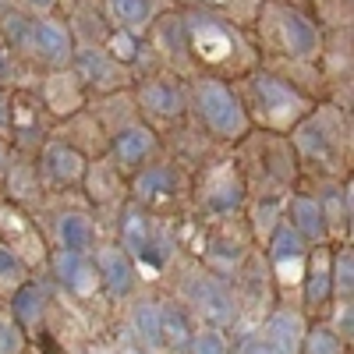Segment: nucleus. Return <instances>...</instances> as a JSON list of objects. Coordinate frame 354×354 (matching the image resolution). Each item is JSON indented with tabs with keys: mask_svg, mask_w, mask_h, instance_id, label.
Returning a JSON list of instances; mask_svg holds the SVG:
<instances>
[{
	"mask_svg": "<svg viewBox=\"0 0 354 354\" xmlns=\"http://www.w3.org/2000/svg\"><path fill=\"white\" fill-rule=\"evenodd\" d=\"M188 106L198 113V121L205 128H209L213 135H220V138H227V142L245 138L248 128H252L248 106L220 78H195L188 85Z\"/></svg>",
	"mask_w": 354,
	"mask_h": 354,
	"instance_id": "nucleus-1",
	"label": "nucleus"
},
{
	"mask_svg": "<svg viewBox=\"0 0 354 354\" xmlns=\"http://www.w3.org/2000/svg\"><path fill=\"white\" fill-rule=\"evenodd\" d=\"M252 93H255V103L262 106V117L270 124H290V121H301L305 113V96L294 88L290 82L270 75V71H259L252 75Z\"/></svg>",
	"mask_w": 354,
	"mask_h": 354,
	"instance_id": "nucleus-2",
	"label": "nucleus"
},
{
	"mask_svg": "<svg viewBox=\"0 0 354 354\" xmlns=\"http://www.w3.org/2000/svg\"><path fill=\"white\" fill-rule=\"evenodd\" d=\"M266 21L277 28L280 46L298 57V61H308V57L319 53V28L308 15H301L298 8H287V4H266Z\"/></svg>",
	"mask_w": 354,
	"mask_h": 354,
	"instance_id": "nucleus-3",
	"label": "nucleus"
},
{
	"mask_svg": "<svg viewBox=\"0 0 354 354\" xmlns=\"http://www.w3.org/2000/svg\"><path fill=\"white\" fill-rule=\"evenodd\" d=\"M25 46L32 50L39 61L53 64V68H68L71 57H75V36L64 21L57 18H36L28 25V36H25Z\"/></svg>",
	"mask_w": 354,
	"mask_h": 354,
	"instance_id": "nucleus-4",
	"label": "nucleus"
},
{
	"mask_svg": "<svg viewBox=\"0 0 354 354\" xmlns=\"http://www.w3.org/2000/svg\"><path fill=\"white\" fill-rule=\"evenodd\" d=\"M156 145L160 142H156V131L149 124H128L113 138V160L121 167H128V170H138V167L149 163V156L156 153Z\"/></svg>",
	"mask_w": 354,
	"mask_h": 354,
	"instance_id": "nucleus-5",
	"label": "nucleus"
},
{
	"mask_svg": "<svg viewBox=\"0 0 354 354\" xmlns=\"http://www.w3.org/2000/svg\"><path fill=\"white\" fill-rule=\"evenodd\" d=\"M43 170L53 177L57 185H75V181H82V174H85V160H82V153L75 149V145L50 142L43 149Z\"/></svg>",
	"mask_w": 354,
	"mask_h": 354,
	"instance_id": "nucleus-6",
	"label": "nucleus"
},
{
	"mask_svg": "<svg viewBox=\"0 0 354 354\" xmlns=\"http://www.w3.org/2000/svg\"><path fill=\"white\" fill-rule=\"evenodd\" d=\"M142 106L160 117H181L188 106V88L174 85V82H149L142 88Z\"/></svg>",
	"mask_w": 354,
	"mask_h": 354,
	"instance_id": "nucleus-7",
	"label": "nucleus"
},
{
	"mask_svg": "<svg viewBox=\"0 0 354 354\" xmlns=\"http://www.w3.org/2000/svg\"><path fill=\"white\" fill-rule=\"evenodd\" d=\"M177 185H181V177H177L174 167H138V177H135V195L142 202H156V198H167L177 192Z\"/></svg>",
	"mask_w": 354,
	"mask_h": 354,
	"instance_id": "nucleus-8",
	"label": "nucleus"
},
{
	"mask_svg": "<svg viewBox=\"0 0 354 354\" xmlns=\"http://www.w3.org/2000/svg\"><path fill=\"white\" fill-rule=\"evenodd\" d=\"M192 301L209 315V319H216V322H230L234 319V301H230V294L216 283V280H209V277H198L195 283H192Z\"/></svg>",
	"mask_w": 354,
	"mask_h": 354,
	"instance_id": "nucleus-9",
	"label": "nucleus"
},
{
	"mask_svg": "<svg viewBox=\"0 0 354 354\" xmlns=\"http://www.w3.org/2000/svg\"><path fill=\"white\" fill-rule=\"evenodd\" d=\"M106 15L113 18V28L142 32L156 18V0H106Z\"/></svg>",
	"mask_w": 354,
	"mask_h": 354,
	"instance_id": "nucleus-10",
	"label": "nucleus"
},
{
	"mask_svg": "<svg viewBox=\"0 0 354 354\" xmlns=\"http://www.w3.org/2000/svg\"><path fill=\"white\" fill-rule=\"evenodd\" d=\"M100 273L113 294H128L135 283V270H131L124 248H103L100 252Z\"/></svg>",
	"mask_w": 354,
	"mask_h": 354,
	"instance_id": "nucleus-11",
	"label": "nucleus"
},
{
	"mask_svg": "<svg viewBox=\"0 0 354 354\" xmlns=\"http://www.w3.org/2000/svg\"><path fill=\"white\" fill-rule=\"evenodd\" d=\"M290 216H294L290 227L308 241H319L322 234H326V213H322V205L315 198H305V195L290 198Z\"/></svg>",
	"mask_w": 354,
	"mask_h": 354,
	"instance_id": "nucleus-12",
	"label": "nucleus"
},
{
	"mask_svg": "<svg viewBox=\"0 0 354 354\" xmlns=\"http://www.w3.org/2000/svg\"><path fill=\"white\" fill-rule=\"evenodd\" d=\"M71 64H75V75L82 78V82H88V85H106L110 78H113V64L117 61H110L106 57V50H96V46H88V50H75V57H71Z\"/></svg>",
	"mask_w": 354,
	"mask_h": 354,
	"instance_id": "nucleus-13",
	"label": "nucleus"
},
{
	"mask_svg": "<svg viewBox=\"0 0 354 354\" xmlns=\"http://www.w3.org/2000/svg\"><path fill=\"white\" fill-rule=\"evenodd\" d=\"M266 333H270V351L273 354H298V344H301V322L298 315L290 312H280L270 319V326H266Z\"/></svg>",
	"mask_w": 354,
	"mask_h": 354,
	"instance_id": "nucleus-14",
	"label": "nucleus"
},
{
	"mask_svg": "<svg viewBox=\"0 0 354 354\" xmlns=\"http://www.w3.org/2000/svg\"><path fill=\"white\" fill-rule=\"evenodd\" d=\"M53 270H57V277H61L68 287H75V290H85L88 287V277H93V266L82 259V252H71V248H61V252L53 255Z\"/></svg>",
	"mask_w": 354,
	"mask_h": 354,
	"instance_id": "nucleus-15",
	"label": "nucleus"
},
{
	"mask_svg": "<svg viewBox=\"0 0 354 354\" xmlns=\"http://www.w3.org/2000/svg\"><path fill=\"white\" fill-rule=\"evenodd\" d=\"M61 245L64 248H71V252H85L88 245H93V223H88L85 216H78V213H68V216H61Z\"/></svg>",
	"mask_w": 354,
	"mask_h": 354,
	"instance_id": "nucleus-16",
	"label": "nucleus"
},
{
	"mask_svg": "<svg viewBox=\"0 0 354 354\" xmlns=\"http://www.w3.org/2000/svg\"><path fill=\"white\" fill-rule=\"evenodd\" d=\"M121 241L128 252L142 255V248L153 241V230H149V220H145L138 209H128L124 213V223H121Z\"/></svg>",
	"mask_w": 354,
	"mask_h": 354,
	"instance_id": "nucleus-17",
	"label": "nucleus"
},
{
	"mask_svg": "<svg viewBox=\"0 0 354 354\" xmlns=\"http://www.w3.org/2000/svg\"><path fill=\"white\" fill-rule=\"evenodd\" d=\"M160 337L170 347H188L192 344V330H188V319L177 312V308H160Z\"/></svg>",
	"mask_w": 354,
	"mask_h": 354,
	"instance_id": "nucleus-18",
	"label": "nucleus"
},
{
	"mask_svg": "<svg viewBox=\"0 0 354 354\" xmlns=\"http://www.w3.org/2000/svg\"><path fill=\"white\" fill-rule=\"evenodd\" d=\"M135 333L149 344V347H156L163 337H160V305L156 301H142L138 308H135Z\"/></svg>",
	"mask_w": 354,
	"mask_h": 354,
	"instance_id": "nucleus-19",
	"label": "nucleus"
},
{
	"mask_svg": "<svg viewBox=\"0 0 354 354\" xmlns=\"http://www.w3.org/2000/svg\"><path fill=\"white\" fill-rule=\"evenodd\" d=\"M106 57L117 64H131L138 57V39L135 32H128V28H113L110 39H106Z\"/></svg>",
	"mask_w": 354,
	"mask_h": 354,
	"instance_id": "nucleus-20",
	"label": "nucleus"
},
{
	"mask_svg": "<svg viewBox=\"0 0 354 354\" xmlns=\"http://www.w3.org/2000/svg\"><path fill=\"white\" fill-rule=\"evenodd\" d=\"M301 248H305V238H301V234L294 230L290 223H283V227L273 234V259H277V262H283V259H298Z\"/></svg>",
	"mask_w": 354,
	"mask_h": 354,
	"instance_id": "nucleus-21",
	"label": "nucleus"
},
{
	"mask_svg": "<svg viewBox=\"0 0 354 354\" xmlns=\"http://www.w3.org/2000/svg\"><path fill=\"white\" fill-rule=\"evenodd\" d=\"M39 312H43V294L36 287H28V283L18 287V294H15V315L21 322H36Z\"/></svg>",
	"mask_w": 354,
	"mask_h": 354,
	"instance_id": "nucleus-22",
	"label": "nucleus"
},
{
	"mask_svg": "<svg viewBox=\"0 0 354 354\" xmlns=\"http://www.w3.org/2000/svg\"><path fill=\"white\" fill-rule=\"evenodd\" d=\"M308 301L315 305V301H322V298H326V294H330V273L326 270H322V266L315 262L312 266V273H308Z\"/></svg>",
	"mask_w": 354,
	"mask_h": 354,
	"instance_id": "nucleus-23",
	"label": "nucleus"
},
{
	"mask_svg": "<svg viewBox=\"0 0 354 354\" xmlns=\"http://www.w3.org/2000/svg\"><path fill=\"white\" fill-rule=\"evenodd\" d=\"M25 273H21V262H18V255L8 248V245H0V280L4 283H18Z\"/></svg>",
	"mask_w": 354,
	"mask_h": 354,
	"instance_id": "nucleus-24",
	"label": "nucleus"
},
{
	"mask_svg": "<svg viewBox=\"0 0 354 354\" xmlns=\"http://www.w3.org/2000/svg\"><path fill=\"white\" fill-rule=\"evenodd\" d=\"M333 277H337V287H340L344 294H351V287H354V259H351V248H347V252H337V270H333Z\"/></svg>",
	"mask_w": 354,
	"mask_h": 354,
	"instance_id": "nucleus-25",
	"label": "nucleus"
},
{
	"mask_svg": "<svg viewBox=\"0 0 354 354\" xmlns=\"http://www.w3.org/2000/svg\"><path fill=\"white\" fill-rule=\"evenodd\" d=\"M308 354H340V344L330 330H312L308 333Z\"/></svg>",
	"mask_w": 354,
	"mask_h": 354,
	"instance_id": "nucleus-26",
	"label": "nucleus"
},
{
	"mask_svg": "<svg viewBox=\"0 0 354 354\" xmlns=\"http://www.w3.org/2000/svg\"><path fill=\"white\" fill-rule=\"evenodd\" d=\"M192 354H223V344H220L216 333H205L192 344Z\"/></svg>",
	"mask_w": 354,
	"mask_h": 354,
	"instance_id": "nucleus-27",
	"label": "nucleus"
},
{
	"mask_svg": "<svg viewBox=\"0 0 354 354\" xmlns=\"http://www.w3.org/2000/svg\"><path fill=\"white\" fill-rule=\"evenodd\" d=\"M0 351H8V354L18 351V330L15 326H0Z\"/></svg>",
	"mask_w": 354,
	"mask_h": 354,
	"instance_id": "nucleus-28",
	"label": "nucleus"
},
{
	"mask_svg": "<svg viewBox=\"0 0 354 354\" xmlns=\"http://www.w3.org/2000/svg\"><path fill=\"white\" fill-rule=\"evenodd\" d=\"M0 124H11V100L4 93V85H0Z\"/></svg>",
	"mask_w": 354,
	"mask_h": 354,
	"instance_id": "nucleus-29",
	"label": "nucleus"
},
{
	"mask_svg": "<svg viewBox=\"0 0 354 354\" xmlns=\"http://www.w3.org/2000/svg\"><path fill=\"white\" fill-rule=\"evenodd\" d=\"M241 354H273V351H270V347H266V344H259V340H248Z\"/></svg>",
	"mask_w": 354,
	"mask_h": 354,
	"instance_id": "nucleus-30",
	"label": "nucleus"
},
{
	"mask_svg": "<svg viewBox=\"0 0 354 354\" xmlns=\"http://www.w3.org/2000/svg\"><path fill=\"white\" fill-rule=\"evenodd\" d=\"M25 4L32 8V11H50V8L57 4V0H25Z\"/></svg>",
	"mask_w": 354,
	"mask_h": 354,
	"instance_id": "nucleus-31",
	"label": "nucleus"
},
{
	"mask_svg": "<svg viewBox=\"0 0 354 354\" xmlns=\"http://www.w3.org/2000/svg\"><path fill=\"white\" fill-rule=\"evenodd\" d=\"M0 160H4V142H0Z\"/></svg>",
	"mask_w": 354,
	"mask_h": 354,
	"instance_id": "nucleus-32",
	"label": "nucleus"
}]
</instances>
